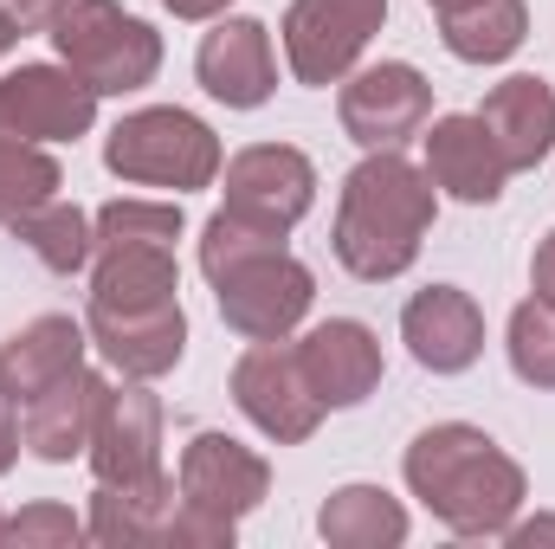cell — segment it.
<instances>
[{"label":"cell","mask_w":555,"mask_h":549,"mask_svg":"<svg viewBox=\"0 0 555 549\" xmlns=\"http://www.w3.org/2000/svg\"><path fill=\"white\" fill-rule=\"evenodd\" d=\"M408 485H414L420 505L459 537H498V531H511V518L524 505L517 459H504L498 439L465 426V420L426 426L408 446Z\"/></svg>","instance_id":"obj_1"},{"label":"cell","mask_w":555,"mask_h":549,"mask_svg":"<svg viewBox=\"0 0 555 549\" xmlns=\"http://www.w3.org/2000/svg\"><path fill=\"white\" fill-rule=\"evenodd\" d=\"M201 272L220 297V317L253 336V343H278L304 323L317 284L310 272L284 253V233H266V227H246L233 220L227 207L207 220V240H201Z\"/></svg>","instance_id":"obj_2"},{"label":"cell","mask_w":555,"mask_h":549,"mask_svg":"<svg viewBox=\"0 0 555 549\" xmlns=\"http://www.w3.org/2000/svg\"><path fill=\"white\" fill-rule=\"evenodd\" d=\"M433 175L414 168L395 149H375L349 181H343V207H336V259L356 278L382 284L401 278L420 259V240L433 227Z\"/></svg>","instance_id":"obj_3"},{"label":"cell","mask_w":555,"mask_h":549,"mask_svg":"<svg viewBox=\"0 0 555 549\" xmlns=\"http://www.w3.org/2000/svg\"><path fill=\"white\" fill-rule=\"evenodd\" d=\"M52 46L59 59L98 91H142L162 65V39L142 26L137 13H124L117 0H72L59 20H52Z\"/></svg>","instance_id":"obj_4"},{"label":"cell","mask_w":555,"mask_h":549,"mask_svg":"<svg viewBox=\"0 0 555 549\" xmlns=\"http://www.w3.org/2000/svg\"><path fill=\"white\" fill-rule=\"evenodd\" d=\"M104 162L124 181L188 194V188H207L220 175V142H214V130L201 117H188V111H137V117H124L111 130Z\"/></svg>","instance_id":"obj_5"},{"label":"cell","mask_w":555,"mask_h":549,"mask_svg":"<svg viewBox=\"0 0 555 549\" xmlns=\"http://www.w3.org/2000/svg\"><path fill=\"white\" fill-rule=\"evenodd\" d=\"M388 0H291L284 13V59L297 85H343L349 65L382 33Z\"/></svg>","instance_id":"obj_6"},{"label":"cell","mask_w":555,"mask_h":549,"mask_svg":"<svg viewBox=\"0 0 555 549\" xmlns=\"http://www.w3.org/2000/svg\"><path fill=\"white\" fill-rule=\"evenodd\" d=\"M91 465L111 491H168L162 472V401L149 388H104V408L91 426Z\"/></svg>","instance_id":"obj_7"},{"label":"cell","mask_w":555,"mask_h":549,"mask_svg":"<svg viewBox=\"0 0 555 549\" xmlns=\"http://www.w3.org/2000/svg\"><path fill=\"white\" fill-rule=\"evenodd\" d=\"M317 201V168L291 142H259L227 162V214L266 233H291Z\"/></svg>","instance_id":"obj_8"},{"label":"cell","mask_w":555,"mask_h":549,"mask_svg":"<svg viewBox=\"0 0 555 549\" xmlns=\"http://www.w3.org/2000/svg\"><path fill=\"white\" fill-rule=\"evenodd\" d=\"M98 91L65 65H20L0 78V137L13 142H72L91 130Z\"/></svg>","instance_id":"obj_9"},{"label":"cell","mask_w":555,"mask_h":549,"mask_svg":"<svg viewBox=\"0 0 555 549\" xmlns=\"http://www.w3.org/2000/svg\"><path fill=\"white\" fill-rule=\"evenodd\" d=\"M426 117H433V85L401 59H382L343 85V130L362 149H401L426 130Z\"/></svg>","instance_id":"obj_10"},{"label":"cell","mask_w":555,"mask_h":549,"mask_svg":"<svg viewBox=\"0 0 555 549\" xmlns=\"http://www.w3.org/2000/svg\"><path fill=\"white\" fill-rule=\"evenodd\" d=\"M233 401L246 408V420L259 433H272L278 446H297L317 433L323 401L310 395L304 369H297V349H278V343H253L233 369Z\"/></svg>","instance_id":"obj_11"},{"label":"cell","mask_w":555,"mask_h":549,"mask_svg":"<svg viewBox=\"0 0 555 549\" xmlns=\"http://www.w3.org/2000/svg\"><path fill=\"white\" fill-rule=\"evenodd\" d=\"M272 485V465L240 446L233 433H194L188 452H181V505L207 511V518H246Z\"/></svg>","instance_id":"obj_12"},{"label":"cell","mask_w":555,"mask_h":549,"mask_svg":"<svg viewBox=\"0 0 555 549\" xmlns=\"http://www.w3.org/2000/svg\"><path fill=\"white\" fill-rule=\"evenodd\" d=\"M297 369H304V382H310V395H317L323 408H356V401H369L375 382H382V343H375L369 323L330 317V323H317V330L297 343Z\"/></svg>","instance_id":"obj_13"},{"label":"cell","mask_w":555,"mask_h":549,"mask_svg":"<svg viewBox=\"0 0 555 549\" xmlns=\"http://www.w3.org/2000/svg\"><path fill=\"white\" fill-rule=\"evenodd\" d=\"M194 72L207 85V98H220L227 111H259L278 85V59H272V33L259 20H220L201 52Z\"/></svg>","instance_id":"obj_14"},{"label":"cell","mask_w":555,"mask_h":549,"mask_svg":"<svg viewBox=\"0 0 555 549\" xmlns=\"http://www.w3.org/2000/svg\"><path fill=\"white\" fill-rule=\"evenodd\" d=\"M401 336H408L420 369L459 375V369H472L485 356V310L472 304V291L433 284V291H420L414 304L401 310Z\"/></svg>","instance_id":"obj_15"},{"label":"cell","mask_w":555,"mask_h":549,"mask_svg":"<svg viewBox=\"0 0 555 549\" xmlns=\"http://www.w3.org/2000/svg\"><path fill=\"white\" fill-rule=\"evenodd\" d=\"M426 175H433V188H446L452 201L491 207V201L504 194V181H511V162H504V149L491 142V130H485L478 111H472V117H439V124L426 130Z\"/></svg>","instance_id":"obj_16"},{"label":"cell","mask_w":555,"mask_h":549,"mask_svg":"<svg viewBox=\"0 0 555 549\" xmlns=\"http://www.w3.org/2000/svg\"><path fill=\"white\" fill-rule=\"evenodd\" d=\"M91 336H98V349L124 375L149 382V375H168L181 362L188 317H181V304H149V310H104V304H91Z\"/></svg>","instance_id":"obj_17"},{"label":"cell","mask_w":555,"mask_h":549,"mask_svg":"<svg viewBox=\"0 0 555 549\" xmlns=\"http://www.w3.org/2000/svg\"><path fill=\"white\" fill-rule=\"evenodd\" d=\"M104 388H111L104 375L78 369V375H65L59 388L33 395V401L20 408V446H33V452L52 459V465L78 459V452L91 446V426H98V408H104Z\"/></svg>","instance_id":"obj_18"},{"label":"cell","mask_w":555,"mask_h":549,"mask_svg":"<svg viewBox=\"0 0 555 549\" xmlns=\"http://www.w3.org/2000/svg\"><path fill=\"white\" fill-rule=\"evenodd\" d=\"M478 124H485L491 142L504 149L511 175H517V168H537L555 149V91L543 78L517 72V78H504V85L478 104Z\"/></svg>","instance_id":"obj_19"},{"label":"cell","mask_w":555,"mask_h":549,"mask_svg":"<svg viewBox=\"0 0 555 549\" xmlns=\"http://www.w3.org/2000/svg\"><path fill=\"white\" fill-rule=\"evenodd\" d=\"M78 369H85V330L72 317H39L0 349V388L13 395V408H26L33 395L59 388Z\"/></svg>","instance_id":"obj_20"},{"label":"cell","mask_w":555,"mask_h":549,"mask_svg":"<svg viewBox=\"0 0 555 549\" xmlns=\"http://www.w3.org/2000/svg\"><path fill=\"white\" fill-rule=\"evenodd\" d=\"M181 272H175V246L137 240V246H98V278H91V304L104 310H149V304H175Z\"/></svg>","instance_id":"obj_21"},{"label":"cell","mask_w":555,"mask_h":549,"mask_svg":"<svg viewBox=\"0 0 555 549\" xmlns=\"http://www.w3.org/2000/svg\"><path fill=\"white\" fill-rule=\"evenodd\" d=\"M524 33H530L524 0H472V7H459V13H439V39H446V52L465 59V65H498V59H511V52L524 46Z\"/></svg>","instance_id":"obj_22"},{"label":"cell","mask_w":555,"mask_h":549,"mask_svg":"<svg viewBox=\"0 0 555 549\" xmlns=\"http://www.w3.org/2000/svg\"><path fill=\"white\" fill-rule=\"evenodd\" d=\"M323 537L330 544H349V549H375V544H401L408 537V511L375 491V485H343L330 505H323Z\"/></svg>","instance_id":"obj_23"},{"label":"cell","mask_w":555,"mask_h":549,"mask_svg":"<svg viewBox=\"0 0 555 549\" xmlns=\"http://www.w3.org/2000/svg\"><path fill=\"white\" fill-rule=\"evenodd\" d=\"M13 233H20V240H26V246H33L52 272H78V266L98 253L91 220H85L72 201H59V194H52V201H39L26 220H13Z\"/></svg>","instance_id":"obj_24"},{"label":"cell","mask_w":555,"mask_h":549,"mask_svg":"<svg viewBox=\"0 0 555 549\" xmlns=\"http://www.w3.org/2000/svg\"><path fill=\"white\" fill-rule=\"evenodd\" d=\"M52 194H59V162L46 149H33V142L0 137V227L26 220Z\"/></svg>","instance_id":"obj_25"},{"label":"cell","mask_w":555,"mask_h":549,"mask_svg":"<svg viewBox=\"0 0 555 549\" xmlns=\"http://www.w3.org/2000/svg\"><path fill=\"white\" fill-rule=\"evenodd\" d=\"M511 369L530 388H555V304L530 297L511 310Z\"/></svg>","instance_id":"obj_26"},{"label":"cell","mask_w":555,"mask_h":549,"mask_svg":"<svg viewBox=\"0 0 555 549\" xmlns=\"http://www.w3.org/2000/svg\"><path fill=\"white\" fill-rule=\"evenodd\" d=\"M91 233H98V246H137V240L175 246L181 240V207L175 201H111Z\"/></svg>","instance_id":"obj_27"},{"label":"cell","mask_w":555,"mask_h":549,"mask_svg":"<svg viewBox=\"0 0 555 549\" xmlns=\"http://www.w3.org/2000/svg\"><path fill=\"white\" fill-rule=\"evenodd\" d=\"M0 537H7V544H78L85 524H78L65 505H33V511H20Z\"/></svg>","instance_id":"obj_28"},{"label":"cell","mask_w":555,"mask_h":549,"mask_svg":"<svg viewBox=\"0 0 555 549\" xmlns=\"http://www.w3.org/2000/svg\"><path fill=\"white\" fill-rule=\"evenodd\" d=\"M0 7L13 13V26H20V33H39V26H52L72 0H0Z\"/></svg>","instance_id":"obj_29"},{"label":"cell","mask_w":555,"mask_h":549,"mask_svg":"<svg viewBox=\"0 0 555 549\" xmlns=\"http://www.w3.org/2000/svg\"><path fill=\"white\" fill-rule=\"evenodd\" d=\"M530 284H537L543 304H555V233L537 246V259H530Z\"/></svg>","instance_id":"obj_30"},{"label":"cell","mask_w":555,"mask_h":549,"mask_svg":"<svg viewBox=\"0 0 555 549\" xmlns=\"http://www.w3.org/2000/svg\"><path fill=\"white\" fill-rule=\"evenodd\" d=\"M13 452H20V408H13V395L0 388V472L13 465Z\"/></svg>","instance_id":"obj_31"},{"label":"cell","mask_w":555,"mask_h":549,"mask_svg":"<svg viewBox=\"0 0 555 549\" xmlns=\"http://www.w3.org/2000/svg\"><path fill=\"white\" fill-rule=\"evenodd\" d=\"M168 13H181V20H214V13H227V0H162Z\"/></svg>","instance_id":"obj_32"},{"label":"cell","mask_w":555,"mask_h":549,"mask_svg":"<svg viewBox=\"0 0 555 549\" xmlns=\"http://www.w3.org/2000/svg\"><path fill=\"white\" fill-rule=\"evenodd\" d=\"M555 524H524V531H511V544H550Z\"/></svg>","instance_id":"obj_33"},{"label":"cell","mask_w":555,"mask_h":549,"mask_svg":"<svg viewBox=\"0 0 555 549\" xmlns=\"http://www.w3.org/2000/svg\"><path fill=\"white\" fill-rule=\"evenodd\" d=\"M13 39H20V26H13V13H7V7H0V59H7V52H13Z\"/></svg>","instance_id":"obj_34"},{"label":"cell","mask_w":555,"mask_h":549,"mask_svg":"<svg viewBox=\"0 0 555 549\" xmlns=\"http://www.w3.org/2000/svg\"><path fill=\"white\" fill-rule=\"evenodd\" d=\"M433 13H459V7H472V0H426Z\"/></svg>","instance_id":"obj_35"},{"label":"cell","mask_w":555,"mask_h":549,"mask_svg":"<svg viewBox=\"0 0 555 549\" xmlns=\"http://www.w3.org/2000/svg\"><path fill=\"white\" fill-rule=\"evenodd\" d=\"M0 531H7V524H0Z\"/></svg>","instance_id":"obj_36"}]
</instances>
